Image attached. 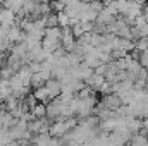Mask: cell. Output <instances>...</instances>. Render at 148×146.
Returning a JSON list of instances; mask_svg holds the SVG:
<instances>
[{"mask_svg":"<svg viewBox=\"0 0 148 146\" xmlns=\"http://www.w3.org/2000/svg\"><path fill=\"white\" fill-rule=\"evenodd\" d=\"M95 105H97V98L95 95H90L86 98H77V110L76 115L77 117H88L95 112Z\"/></svg>","mask_w":148,"mask_h":146,"instance_id":"1","label":"cell"},{"mask_svg":"<svg viewBox=\"0 0 148 146\" xmlns=\"http://www.w3.org/2000/svg\"><path fill=\"white\" fill-rule=\"evenodd\" d=\"M60 2H62V3L66 5V3H69V2H73V0H60Z\"/></svg>","mask_w":148,"mask_h":146,"instance_id":"24","label":"cell"},{"mask_svg":"<svg viewBox=\"0 0 148 146\" xmlns=\"http://www.w3.org/2000/svg\"><path fill=\"white\" fill-rule=\"evenodd\" d=\"M81 7H83V0H73V2L66 3V7H64V12L69 16V19H79Z\"/></svg>","mask_w":148,"mask_h":146,"instance_id":"5","label":"cell"},{"mask_svg":"<svg viewBox=\"0 0 148 146\" xmlns=\"http://www.w3.org/2000/svg\"><path fill=\"white\" fill-rule=\"evenodd\" d=\"M74 45H76V38H74V35H73L71 26L60 28V46H62L66 52H73Z\"/></svg>","mask_w":148,"mask_h":146,"instance_id":"2","label":"cell"},{"mask_svg":"<svg viewBox=\"0 0 148 146\" xmlns=\"http://www.w3.org/2000/svg\"><path fill=\"white\" fill-rule=\"evenodd\" d=\"M147 93H148V89H147Z\"/></svg>","mask_w":148,"mask_h":146,"instance_id":"25","label":"cell"},{"mask_svg":"<svg viewBox=\"0 0 148 146\" xmlns=\"http://www.w3.org/2000/svg\"><path fill=\"white\" fill-rule=\"evenodd\" d=\"M50 7L55 10V12H60V10H64V3L60 2V0H50Z\"/></svg>","mask_w":148,"mask_h":146,"instance_id":"20","label":"cell"},{"mask_svg":"<svg viewBox=\"0 0 148 146\" xmlns=\"http://www.w3.org/2000/svg\"><path fill=\"white\" fill-rule=\"evenodd\" d=\"M57 23H59V28H66V26H71V19H69V16H67L64 10L57 12Z\"/></svg>","mask_w":148,"mask_h":146,"instance_id":"15","label":"cell"},{"mask_svg":"<svg viewBox=\"0 0 148 146\" xmlns=\"http://www.w3.org/2000/svg\"><path fill=\"white\" fill-rule=\"evenodd\" d=\"M45 86H47V89H48V93H50V100H52V98H57V96L60 95V81L55 79L53 76L45 81Z\"/></svg>","mask_w":148,"mask_h":146,"instance_id":"8","label":"cell"},{"mask_svg":"<svg viewBox=\"0 0 148 146\" xmlns=\"http://www.w3.org/2000/svg\"><path fill=\"white\" fill-rule=\"evenodd\" d=\"M29 112H31L36 119L47 117V103H43V102H36V103L29 108Z\"/></svg>","mask_w":148,"mask_h":146,"instance_id":"13","label":"cell"},{"mask_svg":"<svg viewBox=\"0 0 148 146\" xmlns=\"http://www.w3.org/2000/svg\"><path fill=\"white\" fill-rule=\"evenodd\" d=\"M67 131H69V127H67L66 120H55L53 124L48 126V132H50V136H55V138L64 136Z\"/></svg>","mask_w":148,"mask_h":146,"instance_id":"6","label":"cell"},{"mask_svg":"<svg viewBox=\"0 0 148 146\" xmlns=\"http://www.w3.org/2000/svg\"><path fill=\"white\" fill-rule=\"evenodd\" d=\"M115 5H117L119 14H121V16H124V14H126V10H127V7H129V0H115Z\"/></svg>","mask_w":148,"mask_h":146,"instance_id":"17","label":"cell"},{"mask_svg":"<svg viewBox=\"0 0 148 146\" xmlns=\"http://www.w3.org/2000/svg\"><path fill=\"white\" fill-rule=\"evenodd\" d=\"M33 95H35V98H36L38 102H43V103L50 102V93H48V89H47V86H45V84H41V86L35 88Z\"/></svg>","mask_w":148,"mask_h":146,"instance_id":"12","label":"cell"},{"mask_svg":"<svg viewBox=\"0 0 148 146\" xmlns=\"http://www.w3.org/2000/svg\"><path fill=\"white\" fill-rule=\"evenodd\" d=\"M12 95V89H10V84H9V79L5 77H0V102H5L9 96Z\"/></svg>","mask_w":148,"mask_h":146,"instance_id":"11","label":"cell"},{"mask_svg":"<svg viewBox=\"0 0 148 146\" xmlns=\"http://www.w3.org/2000/svg\"><path fill=\"white\" fill-rule=\"evenodd\" d=\"M45 24H47V28H50V26H59V23H57V12H55V14H47V16H45Z\"/></svg>","mask_w":148,"mask_h":146,"instance_id":"18","label":"cell"},{"mask_svg":"<svg viewBox=\"0 0 148 146\" xmlns=\"http://www.w3.org/2000/svg\"><path fill=\"white\" fill-rule=\"evenodd\" d=\"M16 72L19 74V77L23 79V83H24V86H31V76H33V72H31V69L26 65V64H23Z\"/></svg>","mask_w":148,"mask_h":146,"instance_id":"10","label":"cell"},{"mask_svg":"<svg viewBox=\"0 0 148 146\" xmlns=\"http://www.w3.org/2000/svg\"><path fill=\"white\" fill-rule=\"evenodd\" d=\"M131 2H138V3H141V5H143L145 2H148V0H131Z\"/></svg>","mask_w":148,"mask_h":146,"instance_id":"22","label":"cell"},{"mask_svg":"<svg viewBox=\"0 0 148 146\" xmlns=\"http://www.w3.org/2000/svg\"><path fill=\"white\" fill-rule=\"evenodd\" d=\"M98 105H102V107H105V108L115 110L121 105V100H119V96H117L115 93H109V95H103V98H102V102H100Z\"/></svg>","mask_w":148,"mask_h":146,"instance_id":"7","label":"cell"},{"mask_svg":"<svg viewBox=\"0 0 148 146\" xmlns=\"http://www.w3.org/2000/svg\"><path fill=\"white\" fill-rule=\"evenodd\" d=\"M16 19H17V16H16V12L12 10V9H7V7H0V24L2 26H5V28H9V26H12V24H16Z\"/></svg>","mask_w":148,"mask_h":146,"instance_id":"3","label":"cell"},{"mask_svg":"<svg viewBox=\"0 0 148 146\" xmlns=\"http://www.w3.org/2000/svg\"><path fill=\"white\" fill-rule=\"evenodd\" d=\"M134 48H136L138 52H145L148 48V38H138L136 43H134Z\"/></svg>","mask_w":148,"mask_h":146,"instance_id":"16","label":"cell"},{"mask_svg":"<svg viewBox=\"0 0 148 146\" xmlns=\"http://www.w3.org/2000/svg\"><path fill=\"white\" fill-rule=\"evenodd\" d=\"M3 64H5V59H2V57H0V69L3 67Z\"/></svg>","mask_w":148,"mask_h":146,"instance_id":"21","label":"cell"},{"mask_svg":"<svg viewBox=\"0 0 148 146\" xmlns=\"http://www.w3.org/2000/svg\"><path fill=\"white\" fill-rule=\"evenodd\" d=\"M103 81H105V77H103L102 74H95V72H93L88 79H86V81H84V83H86V86H90L93 91H97V89L102 86V83H103Z\"/></svg>","mask_w":148,"mask_h":146,"instance_id":"9","label":"cell"},{"mask_svg":"<svg viewBox=\"0 0 148 146\" xmlns=\"http://www.w3.org/2000/svg\"><path fill=\"white\" fill-rule=\"evenodd\" d=\"M36 2H41V3H50V0H36Z\"/></svg>","mask_w":148,"mask_h":146,"instance_id":"23","label":"cell"},{"mask_svg":"<svg viewBox=\"0 0 148 146\" xmlns=\"http://www.w3.org/2000/svg\"><path fill=\"white\" fill-rule=\"evenodd\" d=\"M7 38L10 40V43H19V41H24L26 33L21 29L19 24H12L7 28Z\"/></svg>","mask_w":148,"mask_h":146,"instance_id":"4","label":"cell"},{"mask_svg":"<svg viewBox=\"0 0 148 146\" xmlns=\"http://www.w3.org/2000/svg\"><path fill=\"white\" fill-rule=\"evenodd\" d=\"M97 91H98L102 96H103V95H109V93H112V84L109 83V81H103V83H102V86H100Z\"/></svg>","mask_w":148,"mask_h":146,"instance_id":"19","label":"cell"},{"mask_svg":"<svg viewBox=\"0 0 148 146\" xmlns=\"http://www.w3.org/2000/svg\"><path fill=\"white\" fill-rule=\"evenodd\" d=\"M127 143H131V145H147L148 138H147V134H143V132H133L129 136Z\"/></svg>","mask_w":148,"mask_h":146,"instance_id":"14","label":"cell"}]
</instances>
